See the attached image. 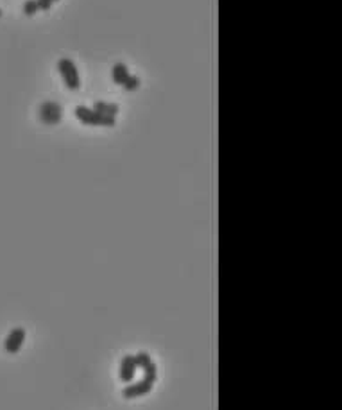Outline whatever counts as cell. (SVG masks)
<instances>
[{"label":"cell","mask_w":342,"mask_h":410,"mask_svg":"<svg viewBox=\"0 0 342 410\" xmlns=\"http://www.w3.org/2000/svg\"><path fill=\"white\" fill-rule=\"evenodd\" d=\"M142 371H143V375L149 376V378H156V375H158V367H156V364L152 360L149 362L147 366H143Z\"/></svg>","instance_id":"cell-12"},{"label":"cell","mask_w":342,"mask_h":410,"mask_svg":"<svg viewBox=\"0 0 342 410\" xmlns=\"http://www.w3.org/2000/svg\"><path fill=\"white\" fill-rule=\"evenodd\" d=\"M94 109L106 116H113V118L118 115V106H116V104H108V102H103V101H95Z\"/></svg>","instance_id":"cell-8"},{"label":"cell","mask_w":342,"mask_h":410,"mask_svg":"<svg viewBox=\"0 0 342 410\" xmlns=\"http://www.w3.org/2000/svg\"><path fill=\"white\" fill-rule=\"evenodd\" d=\"M58 70L59 74H61L63 81H65V85L68 86V90H79L81 88V81H79V72H77L76 65L70 61V59L67 58H61L58 61Z\"/></svg>","instance_id":"cell-2"},{"label":"cell","mask_w":342,"mask_h":410,"mask_svg":"<svg viewBox=\"0 0 342 410\" xmlns=\"http://www.w3.org/2000/svg\"><path fill=\"white\" fill-rule=\"evenodd\" d=\"M122 86H124L125 92H133V90H136L138 86H140V77H136V76H129L127 81H125V83H124Z\"/></svg>","instance_id":"cell-10"},{"label":"cell","mask_w":342,"mask_h":410,"mask_svg":"<svg viewBox=\"0 0 342 410\" xmlns=\"http://www.w3.org/2000/svg\"><path fill=\"white\" fill-rule=\"evenodd\" d=\"M23 342H25V330L23 328H14L5 339V351L18 353L23 346Z\"/></svg>","instance_id":"cell-4"},{"label":"cell","mask_w":342,"mask_h":410,"mask_svg":"<svg viewBox=\"0 0 342 410\" xmlns=\"http://www.w3.org/2000/svg\"><path fill=\"white\" fill-rule=\"evenodd\" d=\"M136 364H134V357L133 355H125L122 358V364H120V380L125 382V384H131L136 376Z\"/></svg>","instance_id":"cell-5"},{"label":"cell","mask_w":342,"mask_h":410,"mask_svg":"<svg viewBox=\"0 0 342 410\" xmlns=\"http://www.w3.org/2000/svg\"><path fill=\"white\" fill-rule=\"evenodd\" d=\"M154 380L156 378H149V376H143L142 380H138L134 384H127L122 391L124 398L127 400H133V398H140L143 394L151 393V389L154 387Z\"/></svg>","instance_id":"cell-3"},{"label":"cell","mask_w":342,"mask_h":410,"mask_svg":"<svg viewBox=\"0 0 342 410\" xmlns=\"http://www.w3.org/2000/svg\"><path fill=\"white\" fill-rule=\"evenodd\" d=\"M40 118L45 124H56V122H59V118H61V107L56 106L54 102L43 104L40 111Z\"/></svg>","instance_id":"cell-6"},{"label":"cell","mask_w":342,"mask_h":410,"mask_svg":"<svg viewBox=\"0 0 342 410\" xmlns=\"http://www.w3.org/2000/svg\"><path fill=\"white\" fill-rule=\"evenodd\" d=\"M52 2H58V0H52Z\"/></svg>","instance_id":"cell-15"},{"label":"cell","mask_w":342,"mask_h":410,"mask_svg":"<svg viewBox=\"0 0 342 410\" xmlns=\"http://www.w3.org/2000/svg\"><path fill=\"white\" fill-rule=\"evenodd\" d=\"M23 13H25L27 16H32V14L38 13V5H36V0H25V4H23Z\"/></svg>","instance_id":"cell-11"},{"label":"cell","mask_w":342,"mask_h":410,"mask_svg":"<svg viewBox=\"0 0 342 410\" xmlns=\"http://www.w3.org/2000/svg\"><path fill=\"white\" fill-rule=\"evenodd\" d=\"M0 18H2V9H0Z\"/></svg>","instance_id":"cell-14"},{"label":"cell","mask_w":342,"mask_h":410,"mask_svg":"<svg viewBox=\"0 0 342 410\" xmlns=\"http://www.w3.org/2000/svg\"><path fill=\"white\" fill-rule=\"evenodd\" d=\"M149 362H151V357H149V353L140 351V353H136V355H134V364H136V367H140V369H142L143 366H147Z\"/></svg>","instance_id":"cell-9"},{"label":"cell","mask_w":342,"mask_h":410,"mask_svg":"<svg viewBox=\"0 0 342 410\" xmlns=\"http://www.w3.org/2000/svg\"><path fill=\"white\" fill-rule=\"evenodd\" d=\"M52 0H36V5H38V11H49L52 7Z\"/></svg>","instance_id":"cell-13"},{"label":"cell","mask_w":342,"mask_h":410,"mask_svg":"<svg viewBox=\"0 0 342 410\" xmlns=\"http://www.w3.org/2000/svg\"><path fill=\"white\" fill-rule=\"evenodd\" d=\"M76 116L81 124L85 125H101V127H113L116 124V120L113 116H106L103 113L95 111V109H90L86 106H79L76 107Z\"/></svg>","instance_id":"cell-1"},{"label":"cell","mask_w":342,"mask_h":410,"mask_svg":"<svg viewBox=\"0 0 342 410\" xmlns=\"http://www.w3.org/2000/svg\"><path fill=\"white\" fill-rule=\"evenodd\" d=\"M129 76H131V74H129V68L125 67L124 63H115V65H113V68H112V79H113V83H115V85L122 86L125 81H127Z\"/></svg>","instance_id":"cell-7"}]
</instances>
